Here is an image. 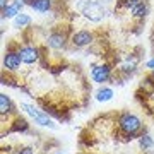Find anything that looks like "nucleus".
<instances>
[{"label":"nucleus","instance_id":"nucleus-1","mask_svg":"<svg viewBox=\"0 0 154 154\" xmlns=\"http://www.w3.org/2000/svg\"><path fill=\"white\" fill-rule=\"evenodd\" d=\"M118 127H120V130L127 135H135V134L140 130V127H142V122L140 118L132 113H123L120 115L118 118Z\"/></svg>","mask_w":154,"mask_h":154},{"label":"nucleus","instance_id":"nucleus-2","mask_svg":"<svg viewBox=\"0 0 154 154\" xmlns=\"http://www.w3.org/2000/svg\"><path fill=\"white\" fill-rule=\"evenodd\" d=\"M81 11H82L86 19H89V21H93V22H99L105 17V9L96 0H86V2H82L81 4Z\"/></svg>","mask_w":154,"mask_h":154},{"label":"nucleus","instance_id":"nucleus-3","mask_svg":"<svg viewBox=\"0 0 154 154\" xmlns=\"http://www.w3.org/2000/svg\"><path fill=\"white\" fill-rule=\"evenodd\" d=\"M21 108L26 113H28L29 116H33L34 118V122L38 123V125H41V127H55V123H53V120L50 118L48 115H45V113H41V111L36 108V106H33V105H29V103H21Z\"/></svg>","mask_w":154,"mask_h":154},{"label":"nucleus","instance_id":"nucleus-4","mask_svg":"<svg viewBox=\"0 0 154 154\" xmlns=\"http://www.w3.org/2000/svg\"><path fill=\"white\" fill-rule=\"evenodd\" d=\"M93 33L91 31H86V29H82V31H77L75 34H72V45L75 46V48H84V46H88V45L93 43Z\"/></svg>","mask_w":154,"mask_h":154},{"label":"nucleus","instance_id":"nucleus-5","mask_svg":"<svg viewBox=\"0 0 154 154\" xmlns=\"http://www.w3.org/2000/svg\"><path fill=\"white\" fill-rule=\"evenodd\" d=\"M21 55H19V51H14V50H9L5 55H4V67H5L7 70L11 72H16L19 67H21Z\"/></svg>","mask_w":154,"mask_h":154},{"label":"nucleus","instance_id":"nucleus-6","mask_svg":"<svg viewBox=\"0 0 154 154\" xmlns=\"http://www.w3.org/2000/svg\"><path fill=\"white\" fill-rule=\"evenodd\" d=\"M91 77H93L94 82H99V84L106 82V81L110 79V67L108 65H96V67H93Z\"/></svg>","mask_w":154,"mask_h":154},{"label":"nucleus","instance_id":"nucleus-7","mask_svg":"<svg viewBox=\"0 0 154 154\" xmlns=\"http://www.w3.org/2000/svg\"><path fill=\"white\" fill-rule=\"evenodd\" d=\"M19 55H21V60L24 63H34V62L38 60L39 57V51L38 48H34V46H22L19 50Z\"/></svg>","mask_w":154,"mask_h":154},{"label":"nucleus","instance_id":"nucleus-8","mask_svg":"<svg viewBox=\"0 0 154 154\" xmlns=\"http://www.w3.org/2000/svg\"><path fill=\"white\" fill-rule=\"evenodd\" d=\"M128 12L132 14L134 19H144V17L147 16V12H149L147 2H146V0H140V2H139V4H135V5H134Z\"/></svg>","mask_w":154,"mask_h":154},{"label":"nucleus","instance_id":"nucleus-9","mask_svg":"<svg viewBox=\"0 0 154 154\" xmlns=\"http://www.w3.org/2000/svg\"><path fill=\"white\" fill-rule=\"evenodd\" d=\"M24 5V2L22 0H14V4H11V5H7L4 11H2V17L4 19H9V17H16L21 14V7Z\"/></svg>","mask_w":154,"mask_h":154},{"label":"nucleus","instance_id":"nucleus-10","mask_svg":"<svg viewBox=\"0 0 154 154\" xmlns=\"http://www.w3.org/2000/svg\"><path fill=\"white\" fill-rule=\"evenodd\" d=\"M48 45L51 48H63L65 46V36L62 33H51L48 36Z\"/></svg>","mask_w":154,"mask_h":154},{"label":"nucleus","instance_id":"nucleus-11","mask_svg":"<svg viewBox=\"0 0 154 154\" xmlns=\"http://www.w3.org/2000/svg\"><path fill=\"white\" fill-rule=\"evenodd\" d=\"M14 111V105H12L11 98L7 94H0V113L2 116H5L7 113H12Z\"/></svg>","mask_w":154,"mask_h":154},{"label":"nucleus","instance_id":"nucleus-12","mask_svg":"<svg viewBox=\"0 0 154 154\" xmlns=\"http://www.w3.org/2000/svg\"><path fill=\"white\" fill-rule=\"evenodd\" d=\"M31 7L36 12H48L51 9V0H31Z\"/></svg>","mask_w":154,"mask_h":154},{"label":"nucleus","instance_id":"nucleus-13","mask_svg":"<svg viewBox=\"0 0 154 154\" xmlns=\"http://www.w3.org/2000/svg\"><path fill=\"white\" fill-rule=\"evenodd\" d=\"M113 98V91L110 88H101L96 91V99L101 101V103H105V101H110Z\"/></svg>","mask_w":154,"mask_h":154},{"label":"nucleus","instance_id":"nucleus-14","mask_svg":"<svg viewBox=\"0 0 154 154\" xmlns=\"http://www.w3.org/2000/svg\"><path fill=\"white\" fill-rule=\"evenodd\" d=\"M29 22H31V17L28 14H19V16L14 17V26L16 28H26Z\"/></svg>","mask_w":154,"mask_h":154},{"label":"nucleus","instance_id":"nucleus-15","mask_svg":"<svg viewBox=\"0 0 154 154\" xmlns=\"http://www.w3.org/2000/svg\"><path fill=\"white\" fill-rule=\"evenodd\" d=\"M139 144H140V147L146 151V149H151L154 146V142H152V139L149 137V135H142L140 137V140H139Z\"/></svg>","mask_w":154,"mask_h":154},{"label":"nucleus","instance_id":"nucleus-16","mask_svg":"<svg viewBox=\"0 0 154 154\" xmlns=\"http://www.w3.org/2000/svg\"><path fill=\"white\" fill-rule=\"evenodd\" d=\"M19 154H33V149L31 147H24V149L19 151Z\"/></svg>","mask_w":154,"mask_h":154},{"label":"nucleus","instance_id":"nucleus-17","mask_svg":"<svg viewBox=\"0 0 154 154\" xmlns=\"http://www.w3.org/2000/svg\"><path fill=\"white\" fill-rule=\"evenodd\" d=\"M146 65H147V69H152V70H154V58H152V60H149Z\"/></svg>","mask_w":154,"mask_h":154},{"label":"nucleus","instance_id":"nucleus-18","mask_svg":"<svg viewBox=\"0 0 154 154\" xmlns=\"http://www.w3.org/2000/svg\"><path fill=\"white\" fill-rule=\"evenodd\" d=\"M7 5H9V4H7V0H0V7H2V11H4Z\"/></svg>","mask_w":154,"mask_h":154},{"label":"nucleus","instance_id":"nucleus-19","mask_svg":"<svg viewBox=\"0 0 154 154\" xmlns=\"http://www.w3.org/2000/svg\"><path fill=\"white\" fill-rule=\"evenodd\" d=\"M57 154H60V152H57Z\"/></svg>","mask_w":154,"mask_h":154},{"label":"nucleus","instance_id":"nucleus-20","mask_svg":"<svg viewBox=\"0 0 154 154\" xmlns=\"http://www.w3.org/2000/svg\"><path fill=\"white\" fill-rule=\"evenodd\" d=\"M152 77H154V74H152Z\"/></svg>","mask_w":154,"mask_h":154}]
</instances>
